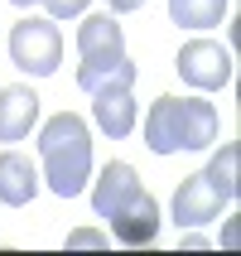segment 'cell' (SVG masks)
Wrapping results in <instances>:
<instances>
[{"mask_svg": "<svg viewBox=\"0 0 241 256\" xmlns=\"http://www.w3.org/2000/svg\"><path fill=\"white\" fill-rule=\"evenodd\" d=\"M34 121H39V92L34 87H5L0 92V140L5 145L24 140Z\"/></svg>", "mask_w": 241, "mask_h": 256, "instance_id": "obj_8", "label": "cell"}, {"mask_svg": "<svg viewBox=\"0 0 241 256\" xmlns=\"http://www.w3.org/2000/svg\"><path fill=\"white\" fill-rule=\"evenodd\" d=\"M10 58H14V68H24L29 78L58 72V63H63V34H58V24L43 20V14H24L10 29Z\"/></svg>", "mask_w": 241, "mask_h": 256, "instance_id": "obj_3", "label": "cell"}, {"mask_svg": "<svg viewBox=\"0 0 241 256\" xmlns=\"http://www.w3.org/2000/svg\"><path fill=\"white\" fill-rule=\"evenodd\" d=\"M237 170H241V145H237V140H227V145L213 155V164L203 170L208 179H213V188L222 194V203L237 198Z\"/></svg>", "mask_w": 241, "mask_h": 256, "instance_id": "obj_14", "label": "cell"}, {"mask_svg": "<svg viewBox=\"0 0 241 256\" xmlns=\"http://www.w3.org/2000/svg\"><path fill=\"white\" fill-rule=\"evenodd\" d=\"M227 0H169V20L179 29H213L222 24Z\"/></svg>", "mask_w": 241, "mask_h": 256, "instance_id": "obj_13", "label": "cell"}, {"mask_svg": "<svg viewBox=\"0 0 241 256\" xmlns=\"http://www.w3.org/2000/svg\"><path fill=\"white\" fill-rule=\"evenodd\" d=\"M10 5H19V10H29V5H39V0H10Z\"/></svg>", "mask_w": 241, "mask_h": 256, "instance_id": "obj_19", "label": "cell"}, {"mask_svg": "<svg viewBox=\"0 0 241 256\" xmlns=\"http://www.w3.org/2000/svg\"><path fill=\"white\" fill-rule=\"evenodd\" d=\"M39 160H43V179L58 198H77L92 179V130H87V121L72 112L48 116L39 130Z\"/></svg>", "mask_w": 241, "mask_h": 256, "instance_id": "obj_1", "label": "cell"}, {"mask_svg": "<svg viewBox=\"0 0 241 256\" xmlns=\"http://www.w3.org/2000/svg\"><path fill=\"white\" fill-rule=\"evenodd\" d=\"M77 87L82 92H130L135 87V63L116 58V63H77Z\"/></svg>", "mask_w": 241, "mask_h": 256, "instance_id": "obj_12", "label": "cell"}, {"mask_svg": "<svg viewBox=\"0 0 241 256\" xmlns=\"http://www.w3.org/2000/svg\"><path fill=\"white\" fill-rule=\"evenodd\" d=\"M34 194H39V170L29 164V155L5 150L0 155V203L24 208V203H34Z\"/></svg>", "mask_w": 241, "mask_h": 256, "instance_id": "obj_9", "label": "cell"}, {"mask_svg": "<svg viewBox=\"0 0 241 256\" xmlns=\"http://www.w3.org/2000/svg\"><path fill=\"white\" fill-rule=\"evenodd\" d=\"M174 68H179V78L188 87H198V92H217V87L232 82V54L222 44H213V39H188L179 48V58H174Z\"/></svg>", "mask_w": 241, "mask_h": 256, "instance_id": "obj_4", "label": "cell"}, {"mask_svg": "<svg viewBox=\"0 0 241 256\" xmlns=\"http://www.w3.org/2000/svg\"><path fill=\"white\" fill-rule=\"evenodd\" d=\"M39 5L48 10V20H77L87 10V0H39Z\"/></svg>", "mask_w": 241, "mask_h": 256, "instance_id": "obj_15", "label": "cell"}, {"mask_svg": "<svg viewBox=\"0 0 241 256\" xmlns=\"http://www.w3.org/2000/svg\"><path fill=\"white\" fill-rule=\"evenodd\" d=\"M135 97L130 92H97V102H92V121H97V130H106L111 140H126L130 130H135Z\"/></svg>", "mask_w": 241, "mask_h": 256, "instance_id": "obj_11", "label": "cell"}, {"mask_svg": "<svg viewBox=\"0 0 241 256\" xmlns=\"http://www.w3.org/2000/svg\"><path fill=\"white\" fill-rule=\"evenodd\" d=\"M184 246H188V252H208V246H213V242H208L203 232H184Z\"/></svg>", "mask_w": 241, "mask_h": 256, "instance_id": "obj_18", "label": "cell"}, {"mask_svg": "<svg viewBox=\"0 0 241 256\" xmlns=\"http://www.w3.org/2000/svg\"><path fill=\"white\" fill-rule=\"evenodd\" d=\"M217 140V106L203 97H159L145 112V145L155 155L208 150Z\"/></svg>", "mask_w": 241, "mask_h": 256, "instance_id": "obj_2", "label": "cell"}, {"mask_svg": "<svg viewBox=\"0 0 241 256\" xmlns=\"http://www.w3.org/2000/svg\"><path fill=\"white\" fill-rule=\"evenodd\" d=\"M111 237L116 242H126V246H145V242H155L159 237V203L145 194V188H135L121 208H116L111 218Z\"/></svg>", "mask_w": 241, "mask_h": 256, "instance_id": "obj_5", "label": "cell"}, {"mask_svg": "<svg viewBox=\"0 0 241 256\" xmlns=\"http://www.w3.org/2000/svg\"><path fill=\"white\" fill-rule=\"evenodd\" d=\"M77 58L82 63H116V58H126V34L116 24V14H87L82 24H77Z\"/></svg>", "mask_w": 241, "mask_h": 256, "instance_id": "obj_6", "label": "cell"}, {"mask_svg": "<svg viewBox=\"0 0 241 256\" xmlns=\"http://www.w3.org/2000/svg\"><path fill=\"white\" fill-rule=\"evenodd\" d=\"M68 246H106V232H72Z\"/></svg>", "mask_w": 241, "mask_h": 256, "instance_id": "obj_16", "label": "cell"}, {"mask_svg": "<svg viewBox=\"0 0 241 256\" xmlns=\"http://www.w3.org/2000/svg\"><path fill=\"white\" fill-rule=\"evenodd\" d=\"M135 188H140L135 170H130L126 160H111V164L97 174V188H92V208H97V218H111L116 208L135 194Z\"/></svg>", "mask_w": 241, "mask_h": 256, "instance_id": "obj_10", "label": "cell"}, {"mask_svg": "<svg viewBox=\"0 0 241 256\" xmlns=\"http://www.w3.org/2000/svg\"><path fill=\"white\" fill-rule=\"evenodd\" d=\"M111 14H130V10H145V0H106Z\"/></svg>", "mask_w": 241, "mask_h": 256, "instance_id": "obj_17", "label": "cell"}, {"mask_svg": "<svg viewBox=\"0 0 241 256\" xmlns=\"http://www.w3.org/2000/svg\"><path fill=\"white\" fill-rule=\"evenodd\" d=\"M222 213V194L213 188L208 174H188L179 194H174V222L179 228H203V222H213Z\"/></svg>", "mask_w": 241, "mask_h": 256, "instance_id": "obj_7", "label": "cell"}]
</instances>
